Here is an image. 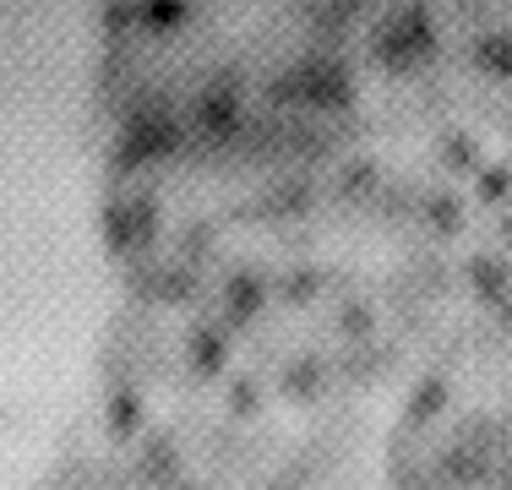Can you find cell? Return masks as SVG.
<instances>
[{
    "instance_id": "obj_1",
    "label": "cell",
    "mask_w": 512,
    "mask_h": 490,
    "mask_svg": "<svg viewBox=\"0 0 512 490\" xmlns=\"http://www.w3.org/2000/svg\"><path fill=\"white\" fill-rule=\"evenodd\" d=\"M349 93H355V77L338 55L316 49V55H300L295 66H284L273 82H267V104H311V109H344Z\"/></svg>"
},
{
    "instance_id": "obj_2",
    "label": "cell",
    "mask_w": 512,
    "mask_h": 490,
    "mask_svg": "<svg viewBox=\"0 0 512 490\" xmlns=\"http://www.w3.org/2000/svg\"><path fill=\"white\" fill-rule=\"evenodd\" d=\"M186 131H180V115L158 98H137L126 109V126H120V142H115V164L131 169V164H153V158H169L180 153Z\"/></svg>"
},
{
    "instance_id": "obj_3",
    "label": "cell",
    "mask_w": 512,
    "mask_h": 490,
    "mask_svg": "<svg viewBox=\"0 0 512 490\" xmlns=\"http://www.w3.org/2000/svg\"><path fill=\"white\" fill-rule=\"evenodd\" d=\"M371 55H376V66H387V71L425 66V60L436 55V22H431V11H425V6L387 11V17L376 22V33H371Z\"/></svg>"
},
{
    "instance_id": "obj_4",
    "label": "cell",
    "mask_w": 512,
    "mask_h": 490,
    "mask_svg": "<svg viewBox=\"0 0 512 490\" xmlns=\"http://www.w3.org/2000/svg\"><path fill=\"white\" fill-rule=\"evenodd\" d=\"M191 126L213 142H229L240 131V77L235 71H213L202 82L197 104H191Z\"/></svg>"
},
{
    "instance_id": "obj_5",
    "label": "cell",
    "mask_w": 512,
    "mask_h": 490,
    "mask_svg": "<svg viewBox=\"0 0 512 490\" xmlns=\"http://www.w3.org/2000/svg\"><path fill=\"white\" fill-rule=\"evenodd\" d=\"M104 240L115 245L120 256H148V245L158 240V207H153V196H126V202H109Z\"/></svg>"
},
{
    "instance_id": "obj_6",
    "label": "cell",
    "mask_w": 512,
    "mask_h": 490,
    "mask_svg": "<svg viewBox=\"0 0 512 490\" xmlns=\"http://www.w3.org/2000/svg\"><path fill=\"white\" fill-rule=\"evenodd\" d=\"M491 469H496L491 452L469 447V441H447L442 458H436V480L453 485V490H474V485H485V480H491Z\"/></svg>"
},
{
    "instance_id": "obj_7",
    "label": "cell",
    "mask_w": 512,
    "mask_h": 490,
    "mask_svg": "<svg viewBox=\"0 0 512 490\" xmlns=\"http://www.w3.org/2000/svg\"><path fill=\"white\" fill-rule=\"evenodd\" d=\"M137 480L148 490H169L180 480V452H175V441H169L164 431L137 441Z\"/></svg>"
},
{
    "instance_id": "obj_8",
    "label": "cell",
    "mask_w": 512,
    "mask_h": 490,
    "mask_svg": "<svg viewBox=\"0 0 512 490\" xmlns=\"http://www.w3.org/2000/svg\"><path fill=\"white\" fill-rule=\"evenodd\" d=\"M262 305H267V284L256 273H229L224 278V322L229 327H251Z\"/></svg>"
},
{
    "instance_id": "obj_9",
    "label": "cell",
    "mask_w": 512,
    "mask_h": 490,
    "mask_svg": "<svg viewBox=\"0 0 512 490\" xmlns=\"http://www.w3.org/2000/svg\"><path fill=\"white\" fill-rule=\"evenodd\" d=\"M278 387H284L289 403L322 398V387H327V360H322V354H295V360L284 365V376H278Z\"/></svg>"
},
{
    "instance_id": "obj_10",
    "label": "cell",
    "mask_w": 512,
    "mask_h": 490,
    "mask_svg": "<svg viewBox=\"0 0 512 490\" xmlns=\"http://www.w3.org/2000/svg\"><path fill=\"white\" fill-rule=\"evenodd\" d=\"M311 202H316L311 180L289 175V180H273V186L262 191V202H256V213H267V218H300V213H311Z\"/></svg>"
},
{
    "instance_id": "obj_11",
    "label": "cell",
    "mask_w": 512,
    "mask_h": 490,
    "mask_svg": "<svg viewBox=\"0 0 512 490\" xmlns=\"http://www.w3.org/2000/svg\"><path fill=\"white\" fill-rule=\"evenodd\" d=\"M469 289L480 294L485 305H507L512 300V267L502 256H469Z\"/></svg>"
},
{
    "instance_id": "obj_12",
    "label": "cell",
    "mask_w": 512,
    "mask_h": 490,
    "mask_svg": "<svg viewBox=\"0 0 512 490\" xmlns=\"http://www.w3.org/2000/svg\"><path fill=\"white\" fill-rule=\"evenodd\" d=\"M186 354H191V371L197 376H218L224 360H229V333L224 327H197L191 343H186Z\"/></svg>"
},
{
    "instance_id": "obj_13",
    "label": "cell",
    "mask_w": 512,
    "mask_h": 490,
    "mask_svg": "<svg viewBox=\"0 0 512 490\" xmlns=\"http://www.w3.org/2000/svg\"><path fill=\"white\" fill-rule=\"evenodd\" d=\"M469 60H474V71H485V77H512V33H480L469 49Z\"/></svg>"
},
{
    "instance_id": "obj_14",
    "label": "cell",
    "mask_w": 512,
    "mask_h": 490,
    "mask_svg": "<svg viewBox=\"0 0 512 490\" xmlns=\"http://www.w3.org/2000/svg\"><path fill=\"white\" fill-rule=\"evenodd\" d=\"M387 365H393V349H376V343H355V349L344 354V376H349V382H360V387L376 382Z\"/></svg>"
},
{
    "instance_id": "obj_15",
    "label": "cell",
    "mask_w": 512,
    "mask_h": 490,
    "mask_svg": "<svg viewBox=\"0 0 512 490\" xmlns=\"http://www.w3.org/2000/svg\"><path fill=\"white\" fill-rule=\"evenodd\" d=\"M153 300H164V305H186V300H197V267H186V262L158 267V294H153Z\"/></svg>"
},
{
    "instance_id": "obj_16",
    "label": "cell",
    "mask_w": 512,
    "mask_h": 490,
    "mask_svg": "<svg viewBox=\"0 0 512 490\" xmlns=\"http://www.w3.org/2000/svg\"><path fill=\"white\" fill-rule=\"evenodd\" d=\"M436 158H442V169H453V175H480V153H474L469 131H447V137L436 142Z\"/></svg>"
},
{
    "instance_id": "obj_17",
    "label": "cell",
    "mask_w": 512,
    "mask_h": 490,
    "mask_svg": "<svg viewBox=\"0 0 512 490\" xmlns=\"http://www.w3.org/2000/svg\"><path fill=\"white\" fill-rule=\"evenodd\" d=\"M447 409V376H425L409 398V425H431Z\"/></svg>"
},
{
    "instance_id": "obj_18",
    "label": "cell",
    "mask_w": 512,
    "mask_h": 490,
    "mask_svg": "<svg viewBox=\"0 0 512 490\" xmlns=\"http://www.w3.org/2000/svg\"><path fill=\"white\" fill-rule=\"evenodd\" d=\"M420 207H425V224H431L436 235H458V229H463V202L453 191H431Z\"/></svg>"
},
{
    "instance_id": "obj_19",
    "label": "cell",
    "mask_w": 512,
    "mask_h": 490,
    "mask_svg": "<svg viewBox=\"0 0 512 490\" xmlns=\"http://www.w3.org/2000/svg\"><path fill=\"white\" fill-rule=\"evenodd\" d=\"M376 186H382V180H376L371 158H355V164H344V175H338V196H344V202H365Z\"/></svg>"
},
{
    "instance_id": "obj_20",
    "label": "cell",
    "mask_w": 512,
    "mask_h": 490,
    "mask_svg": "<svg viewBox=\"0 0 512 490\" xmlns=\"http://www.w3.org/2000/svg\"><path fill=\"white\" fill-rule=\"evenodd\" d=\"M137 425H142V398H137L131 387H120L115 398H109V431H115V436H131Z\"/></svg>"
},
{
    "instance_id": "obj_21",
    "label": "cell",
    "mask_w": 512,
    "mask_h": 490,
    "mask_svg": "<svg viewBox=\"0 0 512 490\" xmlns=\"http://www.w3.org/2000/svg\"><path fill=\"white\" fill-rule=\"evenodd\" d=\"M371 327H376V311H371V305H365V300H344V311H338V333L365 343V338H371Z\"/></svg>"
},
{
    "instance_id": "obj_22",
    "label": "cell",
    "mask_w": 512,
    "mask_h": 490,
    "mask_svg": "<svg viewBox=\"0 0 512 490\" xmlns=\"http://www.w3.org/2000/svg\"><path fill=\"white\" fill-rule=\"evenodd\" d=\"M256 409H262L256 382H251V376H235V382H229V414H235V420H251Z\"/></svg>"
},
{
    "instance_id": "obj_23",
    "label": "cell",
    "mask_w": 512,
    "mask_h": 490,
    "mask_svg": "<svg viewBox=\"0 0 512 490\" xmlns=\"http://www.w3.org/2000/svg\"><path fill=\"white\" fill-rule=\"evenodd\" d=\"M306 17H311V28H322V33H338V28H349V22L360 17V6H311Z\"/></svg>"
},
{
    "instance_id": "obj_24",
    "label": "cell",
    "mask_w": 512,
    "mask_h": 490,
    "mask_svg": "<svg viewBox=\"0 0 512 490\" xmlns=\"http://www.w3.org/2000/svg\"><path fill=\"white\" fill-rule=\"evenodd\" d=\"M191 6H175V0H158V6H142V22L148 28H175V22H186Z\"/></svg>"
},
{
    "instance_id": "obj_25",
    "label": "cell",
    "mask_w": 512,
    "mask_h": 490,
    "mask_svg": "<svg viewBox=\"0 0 512 490\" xmlns=\"http://www.w3.org/2000/svg\"><path fill=\"white\" fill-rule=\"evenodd\" d=\"M316 289H322V278H316V273H306V267H300V273H289V278H284V300H289V305L311 300Z\"/></svg>"
},
{
    "instance_id": "obj_26",
    "label": "cell",
    "mask_w": 512,
    "mask_h": 490,
    "mask_svg": "<svg viewBox=\"0 0 512 490\" xmlns=\"http://www.w3.org/2000/svg\"><path fill=\"white\" fill-rule=\"evenodd\" d=\"M507 186H512V175H507L502 164L480 169V196H485V202H502V196H507Z\"/></svg>"
},
{
    "instance_id": "obj_27",
    "label": "cell",
    "mask_w": 512,
    "mask_h": 490,
    "mask_svg": "<svg viewBox=\"0 0 512 490\" xmlns=\"http://www.w3.org/2000/svg\"><path fill=\"white\" fill-rule=\"evenodd\" d=\"M104 22H109V28H131V22H142V6H115V11H104Z\"/></svg>"
},
{
    "instance_id": "obj_28",
    "label": "cell",
    "mask_w": 512,
    "mask_h": 490,
    "mask_svg": "<svg viewBox=\"0 0 512 490\" xmlns=\"http://www.w3.org/2000/svg\"><path fill=\"white\" fill-rule=\"evenodd\" d=\"M496 490H512V463L502 469V480H496Z\"/></svg>"
},
{
    "instance_id": "obj_29",
    "label": "cell",
    "mask_w": 512,
    "mask_h": 490,
    "mask_svg": "<svg viewBox=\"0 0 512 490\" xmlns=\"http://www.w3.org/2000/svg\"><path fill=\"white\" fill-rule=\"evenodd\" d=\"M502 327H512V300L502 305Z\"/></svg>"
},
{
    "instance_id": "obj_30",
    "label": "cell",
    "mask_w": 512,
    "mask_h": 490,
    "mask_svg": "<svg viewBox=\"0 0 512 490\" xmlns=\"http://www.w3.org/2000/svg\"><path fill=\"white\" fill-rule=\"evenodd\" d=\"M502 235H507V245H512V218H502Z\"/></svg>"
},
{
    "instance_id": "obj_31",
    "label": "cell",
    "mask_w": 512,
    "mask_h": 490,
    "mask_svg": "<svg viewBox=\"0 0 512 490\" xmlns=\"http://www.w3.org/2000/svg\"><path fill=\"white\" fill-rule=\"evenodd\" d=\"M267 490H289V485H267Z\"/></svg>"
}]
</instances>
